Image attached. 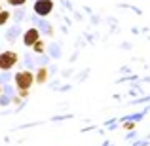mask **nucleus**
Wrapping results in <instances>:
<instances>
[{"label":"nucleus","mask_w":150,"mask_h":146,"mask_svg":"<svg viewBox=\"0 0 150 146\" xmlns=\"http://www.w3.org/2000/svg\"><path fill=\"white\" fill-rule=\"evenodd\" d=\"M34 13L40 15V17H48L53 11V0H36L34 2Z\"/></svg>","instance_id":"7ed1b4c3"},{"label":"nucleus","mask_w":150,"mask_h":146,"mask_svg":"<svg viewBox=\"0 0 150 146\" xmlns=\"http://www.w3.org/2000/svg\"><path fill=\"white\" fill-rule=\"evenodd\" d=\"M8 6H25L27 0H6Z\"/></svg>","instance_id":"6e6552de"},{"label":"nucleus","mask_w":150,"mask_h":146,"mask_svg":"<svg viewBox=\"0 0 150 146\" xmlns=\"http://www.w3.org/2000/svg\"><path fill=\"white\" fill-rule=\"evenodd\" d=\"M44 48H46V44H44V40H36L33 44V49H34V53H44Z\"/></svg>","instance_id":"423d86ee"},{"label":"nucleus","mask_w":150,"mask_h":146,"mask_svg":"<svg viewBox=\"0 0 150 146\" xmlns=\"http://www.w3.org/2000/svg\"><path fill=\"white\" fill-rule=\"evenodd\" d=\"M13 82H15V87H17V97L27 99L29 93H30V87L34 85V74L30 72V70H25V68L17 70Z\"/></svg>","instance_id":"f257e3e1"},{"label":"nucleus","mask_w":150,"mask_h":146,"mask_svg":"<svg viewBox=\"0 0 150 146\" xmlns=\"http://www.w3.org/2000/svg\"><path fill=\"white\" fill-rule=\"evenodd\" d=\"M124 129H125V131H131V129H135V123H133V121H125Z\"/></svg>","instance_id":"1a4fd4ad"},{"label":"nucleus","mask_w":150,"mask_h":146,"mask_svg":"<svg viewBox=\"0 0 150 146\" xmlns=\"http://www.w3.org/2000/svg\"><path fill=\"white\" fill-rule=\"evenodd\" d=\"M10 21V11L8 10H0V27H4Z\"/></svg>","instance_id":"0eeeda50"},{"label":"nucleus","mask_w":150,"mask_h":146,"mask_svg":"<svg viewBox=\"0 0 150 146\" xmlns=\"http://www.w3.org/2000/svg\"><path fill=\"white\" fill-rule=\"evenodd\" d=\"M17 61H19V53L17 51H11V49H8V51H2L0 53V70H11L15 65H17Z\"/></svg>","instance_id":"f03ea898"},{"label":"nucleus","mask_w":150,"mask_h":146,"mask_svg":"<svg viewBox=\"0 0 150 146\" xmlns=\"http://www.w3.org/2000/svg\"><path fill=\"white\" fill-rule=\"evenodd\" d=\"M0 93H2V85H0Z\"/></svg>","instance_id":"9d476101"},{"label":"nucleus","mask_w":150,"mask_h":146,"mask_svg":"<svg viewBox=\"0 0 150 146\" xmlns=\"http://www.w3.org/2000/svg\"><path fill=\"white\" fill-rule=\"evenodd\" d=\"M40 30L36 29V27H30V29H27L25 32H23V44L27 46V48H33V44L36 40H40Z\"/></svg>","instance_id":"20e7f679"},{"label":"nucleus","mask_w":150,"mask_h":146,"mask_svg":"<svg viewBox=\"0 0 150 146\" xmlns=\"http://www.w3.org/2000/svg\"><path fill=\"white\" fill-rule=\"evenodd\" d=\"M48 76H50L48 68H46V66H40V68L36 70V74H34V84H38V85H44L46 82H48Z\"/></svg>","instance_id":"39448f33"},{"label":"nucleus","mask_w":150,"mask_h":146,"mask_svg":"<svg viewBox=\"0 0 150 146\" xmlns=\"http://www.w3.org/2000/svg\"><path fill=\"white\" fill-rule=\"evenodd\" d=\"M0 10H2V6H0Z\"/></svg>","instance_id":"9b49d317"}]
</instances>
